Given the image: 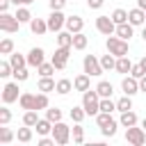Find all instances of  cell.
Returning a JSON list of instances; mask_svg holds the SVG:
<instances>
[{"label": "cell", "instance_id": "cell-1", "mask_svg": "<svg viewBox=\"0 0 146 146\" xmlns=\"http://www.w3.org/2000/svg\"><path fill=\"white\" fill-rule=\"evenodd\" d=\"M82 107H84L87 116H96L100 112V96L96 89H87L82 94Z\"/></svg>", "mask_w": 146, "mask_h": 146}, {"label": "cell", "instance_id": "cell-2", "mask_svg": "<svg viewBox=\"0 0 146 146\" xmlns=\"http://www.w3.org/2000/svg\"><path fill=\"white\" fill-rule=\"evenodd\" d=\"M107 52H112L114 57H125L128 55V41L125 39H121V36H107Z\"/></svg>", "mask_w": 146, "mask_h": 146}, {"label": "cell", "instance_id": "cell-3", "mask_svg": "<svg viewBox=\"0 0 146 146\" xmlns=\"http://www.w3.org/2000/svg\"><path fill=\"white\" fill-rule=\"evenodd\" d=\"M52 137H55V141H57V146H66L68 144V139H71V128L64 123V121H57V123H52V132H50Z\"/></svg>", "mask_w": 146, "mask_h": 146}, {"label": "cell", "instance_id": "cell-4", "mask_svg": "<svg viewBox=\"0 0 146 146\" xmlns=\"http://www.w3.org/2000/svg\"><path fill=\"white\" fill-rule=\"evenodd\" d=\"M125 141L132 144V146H144L146 144V130L144 128H137V125L125 128Z\"/></svg>", "mask_w": 146, "mask_h": 146}, {"label": "cell", "instance_id": "cell-5", "mask_svg": "<svg viewBox=\"0 0 146 146\" xmlns=\"http://www.w3.org/2000/svg\"><path fill=\"white\" fill-rule=\"evenodd\" d=\"M46 21H48V30L55 32V34L62 32V27L66 25V16L62 14V9H50V16H48Z\"/></svg>", "mask_w": 146, "mask_h": 146}, {"label": "cell", "instance_id": "cell-6", "mask_svg": "<svg viewBox=\"0 0 146 146\" xmlns=\"http://www.w3.org/2000/svg\"><path fill=\"white\" fill-rule=\"evenodd\" d=\"M18 27H21V21H18L14 14H7V11L0 14V30H2V32L14 34V32H18Z\"/></svg>", "mask_w": 146, "mask_h": 146}, {"label": "cell", "instance_id": "cell-7", "mask_svg": "<svg viewBox=\"0 0 146 146\" xmlns=\"http://www.w3.org/2000/svg\"><path fill=\"white\" fill-rule=\"evenodd\" d=\"M82 68H84V73H87V75H91V78H96V75H100V73H103L100 59H98L96 55H84V59H82Z\"/></svg>", "mask_w": 146, "mask_h": 146}, {"label": "cell", "instance_id": "cell-8", "mask_svg": "<svg viewBox=\"0 0 146 146\" xmlns=\"http://www.w3.org/2000/svg\"><path fill=\"white\" fill-rule=\"evenodd\" d=\"M96 30L100 32V34H105V36H110V34H114L116 32V23L112 21V16H98L96 18Z\"/></svg>", "mask_w": 146, "mask_h": 146}, {"label": "cell", "instance_id": "cell-9", "mask_svg": "<svg viewBox=\"0 0 146 146\" xmlns=\"http://www.w3.org/2000/svg\"><path fill=\"white\" fill-rule=\"evenodd\" d=\"M68 57H71V48H64V46H59L57 50H55V55H52V64H55V68L57 71H64L66 68V64H68Z\"/></svg>", "mask_w": 146, "mask_h": 146}, {"label": "cell", "instance_id": "cell-10", "mask_svg": "<svg viewBox=\"0 0 146 146\" xmlns=\"http://www.w3.org/2000/svg\"><path fill=\"white\" fill-rule=\"evenodd\" d=\"M21 98V94H18V82L14 80V82H7L5 87H2V103L5 105H11V103H16Z\"/></svg>", "mask_w": 146, "mask_h": 146}, {"label": "cell", "instance_id": "cell-11", "mask_svg": "<svg viewBox=\"0 0 146 146\" xmlns=\"http://www.w3.org/2000/svg\"><path fill=\"white\" fill-rule=\"evenodd\" d=\"M43 62H46V52H43V48H30V52H27V66L39 68Z\"/></svg>", "mask_w": 146, "mask_h": 146}, {"label": "cell", "instance_id": "cell-12", "mask_svg": "<svg viewBox=\"0 0 146 146\" xmlns=\"http://www.w3.org/2000/svg\"><path fill=\"white\" fill-rule=\"evenodd\" d=\"M121 91H123V94H128V96H135V94L139 91V80H137V78H132V75L128 73V75L121 80Z\"/></svg>", "mask_w": 146, "mask_h": 146}, {"label": "cell", "instance_id": "cell-13", "mask_svg": "<svg viewBox=\"0 0 146 146\" xmlns=\"http://www.w3.org/2000/svg\"><path fill=\"white\" fill-rule=\"evenodd\" d=\"M73 89L75 91H87V89H91V75H87L84 71L80 73V75H75V80H73Z\"/></svg>", "mask_w": 146, "mask_h": 146}, {"label": "cell", "instance_id": "cell-14", "mask_svg": "<svg viewBox=\"0 0 146 146\" xmlns=\"http://www.w3.org/2000/svg\"><path fill=\"white\" fill-rule=\"evenodd\" d=\"M128 23H132L135 27H137V25H144V23H146V11H144L141 7L130 9V11H128Z\"/></svg>", "mask_w": 146, "mask_h": 146}, {"label": "cell", "instance_id": "cell-15", "mask_svg": "<svg viewBox=\"0 0 146 146\" xmlns=\"http://www.w3.org/2000/svg\"><path fill=\"white\" fill-rule=\"evenodd\" d=\"M71 34H75V32H82V27H84V21H82V16H66V25H64Z\"/></svg>", "mask_w": 146, "mask_h": 146}, {"label": "cell", "instance_id": "cell-16", "mask_svg": "<svg viewBox=\"0 0 146 146\" xmlns=\"http://www.w3.org/2000/svg\"><path fill=\"white\" fill-rule=\"evenodd\" d=\"M30 30H32V34H36V36L50 32V30H48V21H43V18H32V21H30Z\"/></svg>", "mask_w": 146, "mask_h": 146}, {"label": "cell", "instance_id": "cell-17", "mask_svg": "<svg viewBox=\"0 0 146 146\" xmlns=\"http://www.w3.org/2000/svg\"><path fill=\"white\" fill-rule=\"evenodd\" d=\"M36 89H39V91H43V94H50V91H55V89H57V82H55L50 75H41V80H39Z\"/></svg>", "mask_w": 146, "mask_h": 146}, {"label": "cell", "instance_id": "cell-18", "mask_svg": "<svg viewBox=\"0 0 146 146\" xmlns=\"http://www.w3.org/2000/svg\"><path fill=\"white\" fill-rule=\"evenodd\" d=\"M132 32H135V25L132 23H121V25H116V36H121V39H125V41H130V36H132Z\"/></svg>", "mask_w": 146, "mask_h": 146}, {"label": "cell", "instance_id": "cell-19", "mask_svg": "<svg viewBox=\"0 0 146 146\" xmlns=\"http://www.w3.org/2000/svg\"><path fill=\"white\" fill-rule=\"evenodd\" d=\"M96 91H98V96H100V98H112V94H114V87H112V82H107V80H100V82L96 84Z\"/></svg>", "mask_w": 146, "mask_h": 146}, {"label": "cell", "instance_id": "cell-20", "mask_svg": "<svg viewBox=\"0 0 146 146\" xmlns=\"http://www.w3.org/2000/svg\"><path fill=\"white\" fill-rule=\"evenodd\" d=\"M130 68H132V62H130V57L125 55V57H116V73H121V75H125V73H130Z\"/></svg>", "mask_w": 146, "mask_h": 146}, {"label": "cell", "instance_id": "cell-21", "mask_svg": "<svg viewBox=\"0 0 146 146\" xmlns=\"http://www.w3.org/2000/svg\"><path fill=\"white\" fill-rule=\"evenodd\" d=\"M34 98H36V94L23 91V94H21V98H18V105H21L23 110H34Z\"/></svg>", "mask_w": 146, "mask_h": 146}, {"label": "cell", "instance_id": "cell-22", "mask_svg": "<svg viewBox=\"0 0 146 146\" xmlns=\"http://www.w3.org/2000/svg\"><path fill=\"white\" fill-rule=\"evenodd\" d=\"M137 114L132 112V110H128V112H121V119H119V123L123 125V128H130V125H137Z\"/></svg>", "mask_w": 146, "mask_h": 146}, {"label": "cell", "instance_id": "cell-23", "mask_svg": "<svg viewBox=\"0 0 146 146\" xmlns=\"http://www.w3.org/2000/svg\"><path fill=\"white\" fill-rule=\"evenodd\" d=\"M57 46H64V48H73V34L66 30H62V32H57Z\"/></svg>", "mask_w": 146, "mask_h": 146}, {"label": "cell", "instance_id": "cell-24", "mask_svg": "<svg viewBox=\"0 0 146 146\" xmlns=\"http://www.w3.org/2000/svg\"><path fill=\"white\" fill-rule=\"evenodd\" d=\"M87 43H89V39H87L84 32H75L73 34V50H84Z\"/></svg>", "mask_w": 146, "mask_h": 146}, {"label": "cell", "instance_id": "cell-25", "mask_svg": "<svg viewBox=\"0 0 146 146\" xmlns=\"http://www.w3.org/2000/svg\"><path fill=\"white\" fill-rule=\"evenodd\" d=\"M39 110H25V114H23V125H30V128H34L36 123H39V114H36Z\"/></svg>", "mask_w": 146, "mask_h": 146}, {"label": "cell", "instance_id": "cell-26", "mask_svg": "<svg viewBox=\"0 0 146 146\" xmlns=\"http://www.w3.org/2000/svg\"><path fill=\"white\" fill-rule=\"evenodd\" d=\"M14 16H16L18 21H21V25H23V23H30V21L34 18V16L30 14V9H27V5H23V7H16V14H14Z\"/></svg>", "mask_w": 146, "mask_h": 146}, {"label": "cell", "instance_id": "cell-27", "mask_svg": "<svg viewBox=\"0 0 146 146\" xmlns=\"http://www.w3.org/2000/svg\"><path fill=\"white\" fill-rule=\"evenodd\" d=\"M9 62H11V66H14V68H23V66H27V55L11 52V55H9Z\"/></svg>", "mask_w": 146, "mask_h": 146}, {"label": "cell", "instance_id": "cell-28", "mask_svg": "<svg viewBox=\"0 0 146 146\" xmlns=\"http://www.w3.org/2000/svg\"><path fill=\"white\" fill-rule=\"evenodd\" d=\"M100 66H103V71H114V68H116V57H114L112 52L103 55V57H100Z\"/></svg>", "mask_w": 146, "mask_h": 146}, {"label": "cell", "instance_id": "cell-29", "mask_svg": "<svg viewBox=\"0 0 146 146\" xmlns=\"http://www.w3.org/2000/svg\"><path fill=\"white\" fill-rule=\"evenodd\" d=\"M71 89H73V82L66 80V78H62V80H57V89H55V94L66 96V94H71Z\"/></svg>", "mask_w": 146, "mask_h": 146}, {"label": "cell", "instance_id": "cell-30", "mask_svg": "<svg viewBox=\"0 0 146 146\" xmlns=\"http://www.w3.org/2000/svg\"><path fill=\"white\" fill-rule=\"evenodd\" d=\"M50 107V100H48V94L39 91L36 98H34V110H48Z\"/></svg>", "mask_w": 146, "mask_h": 146}, {"label": "cell", "instance_id": "cell-31", "mask_svg": "<svg viewBox=\"0 0 146 146\" xmlns=\"http://www.w3.org/2000/svg\"><path fill=\"white\" fill-rule=\"evenodd\" d=\"M128 110H132V96L123 94V98L116 100V112H128Z\"/></svg>", "mask_w": 146, "mask_h": 146}, {"label": "cell", "instance_id": "cell-32", "mask_svg": "<svg viewBox=\"0 0 146 146\" xmlns=\"http://www.w3.org/2000/svg\"><path fill=\"white\" fill-rule=\"evenodd\" d=\"M34 128H36V135H48V132H52V121L50 119H39V123Z\"/></svg>", "mask_w": 146, "mask_h": 146}, {"label": "cell", "instance_id": "cell-33", "mask_svg": "<svg viewBox=\"0 0 146 146\" xmlns=\"http://www.w3.org/2000/svg\"><path fill=\"white\" fill-rule=\"evenodd\" d=\"M16 139H18V141H23V144L32 141V128H30V125H25V128H18V132H16Z\"/></svg>", "mask_w": 146, "mask_h": 146}, {"label": "cell", "instance_id": "cell-34", "mask_svg": "<svg viewBox=\"0 0 146 146\" xmlns=\"http://www.w3.org/2000/svg\"><path fill=\"white\" fill-rule=\"evenodd\" d=\"M112 21H114L116 25L128 23V11H125V9H121V7H119V9H114V11H112Z\"/></svg>", "mask_w": 146, "mask_h": 146}, {"label": "cell", "instance_id": "cell-35", "mask_svg": "<svg viewBox=\"0 0 146 146\" xmlns=\"http://www.w3.org/2000/svg\"><path fill=\"white\" fill-rule=\"evenodd\" d=\"M62 116H64V114H62V110H59V107H48V110H46V119H50L52 123L62 121Z\"/></svg>", "mask_w": 146, "mask_h": 146}, {"label": "cell", "instance_id": "cell-36", "mask_svg": "<svg viewBox=\"0 0 146 146\" xmlns=\"http://www.w3.org/2000/svg\"><path fill=\"white\" fill-rule=\"evenodd\" d=\"M116 128H119V123L112 119L107 125H103V128H100V132H103V137H114V135H116Z\"/></svg>", "mask_w": 146, "mask_h": 146}, {"label": "cell", "instance_id": "cell-37", "mask_svg": "<svg viewBox=\"0 0 146 146\" xmlns=\"http://www.w3.org/2000/svg\"><path fill=\"white\" fill-rule=\"evenodd\" d=\"M100 112H116V103L112 98H100Z\"/></svg>", "mask_w": 146, "mask_h": 146}, {"label": "cell", "instance_id": "cell-38", "mask_svg": "<svg viewBox=\"0 0 146 146\" xmlns=\"http://www.w3.org/2000/svg\"><path fill=\"white\" fill-rule=\"evenodd\" d=\"M84 116H87V112H84V107H82V105L71 110V119H73L75 123H82V121H84Z\"/></svg>", "mask_w": 146, "mask_h": 146}, {"label": "cell", "instance_id": "cell-39", "mask_svg": "<svg viewBox=\"0 0 146 146\" xmlns=\"http://www.w3.org/2000/svg\"><path fill=\"white\" fill-rule=\"evenodd\" d=\"M71 132H73V141H75V144H82V141H84V130H82L80 123H75V125L71 128Z\"/></svg>", "mask_w": 146, "mask_h": 146}, {"label": "cell", "instance_id": "cell-40", "mask_svg": "<svg viewBox=\"0 0 146 146\" xmlns=\"http://www.w3.org/2000/svg\"><path fill=\"white\" fill-rule=\"evenodd\" d=\"M14 137H16V135H14L7 125H2V128H0V144H11V139H14Z\"/></svg>", "mask_w": 146, "mask_h": 146}, {"label": "cell", "instance_id": "cell-41", "mask_svg": "<svg viewBox=\"0 0 146 146\" xmlns=\"http://www.w3.org/2000/svg\"><path fill=\"white\" fill-rule=\"evenodd\" d=\"M14 52V41L11 39H2L0 41V55H11Z\"/></svg>", "mask_w": 146, "mask_h": 146}, {"label": "cell", "instance_id": "cell-42", "mask_svg": "<svg viewBox=\"0 0 146 146\" xmlns=\"http://www.w3.org/2000/svg\"><path fill=\"white\" fill-rule=\"evenodd\" d=\"M36 71H39V75H52L57 68H55V64H52V62H43Z\"/></svg>", "mask_w": 146, "mask_h": 146}, {"label": "cell", "instance_id": "cell-43", "mask_svg": "<svg viewBox=\"0 0 146 146\" xmlns=\"http://www.w3.org/2000/svg\"><path fill=\"white\" fill-rule=\"evenodd\" d=\"M9 75H14L11 62H0V78H9Z\"/></svg>", "mask_w": 146, "mask_h": 146}, {"label": "cell", "instance_id": "cell-44", "mask_svg": "<svg viewBox=\"0 0 146 146\" xmlns=\"http://www.w3.org/2000/svg\"><path fill=\"white\" fill-rule=\"evenodd\" d=\"M27 78H30V73H27L25 66H23V68H14V80H16V82H25Z\"/></svg>", "mask_w": 146, "mask_h": 146}, {"label": "cell", "instance_id": "cell-45", "mask_svg": "<svg viewBox=\"0 0 146 146\" xmlns=\"http://www.w3.org/2000/svg\"><path fill=\"white\" fill-rule=\"evenodd\" d=\"M11 121V112H9V107L5 105V107H0V125H7Z\"/></svg>", "mask_w": 146, "mask_h": 146}, {"label": "cell", "instance_id": "cell-46", "mask_svg": "<svg viewBox=\"0 0 146 146\" xmlns=\"http://www.w3.org/2000/svg\"><path fill=\"white\" fill-rule=\"evenodd\" d=\"M130 75L139 80V78H144V75H146V71L141 68V64H132V68H130Z\"/></svg>", "mask_w": 146, "mask_h": 146}, {"label": "cell", "instance_id": "cell-47", "mask_svg": "<svg viewBox=\"0 0 146 146\" xmlns=\"http://www.w3.org/2000/svg\"><path fill=\"white\" fill-rule=\"evenodd\" d=\"M57 141H55V137H46V135H41V139H39V146H55Z\"/></svg>", "mask_w": 146, "mask_h": 146}, {"label": "cell", "instance_id": "cell-48", "mask_svg": "<svg viewBox=\"0 0 146 146\" xmlns=\"http://www.w3.org/2000/svg\"><path fill=\"white\" fill-rule=\"evenodd\" d=\"M66 2H68V0H48V7H50V9H64Z\"/></svg>", "mask_w": 146, "mask_h": 146}, {"label": "cell", "instance_id": "cell-49", "mask_svg": "<svg viewBox=\"0 0 146 146\" xmlns=\"http://www.w3.org/2000/svg\"><path fill=\"white\" fill-rule=\"evenodd\" d=\"M105 5V0H87V7L89 9H100Z\"/></svg>", "mask_w": 146, "mask_h": 146}, {"label": "cell", "instance_id": "cell-50", "mask_svg": "<svg viewBox=\"0 0 146 146\" xmlns=\"http://www.w3.org/2000/svg\"><path fill=\"white\" fill-rule=\"evenodd\" d=\"M34 0H11V5H16V7H23V5H32Z\"/></svg>", "mask_w": 146, "mask_h": 146}, {"label": "cell", "instance_id": "cell-51", "mask_svg": "<svg viewBox=\"0 0 146 146\" xmlns=\"http://www.w3.org/2000/svg\"><path fill=\"white\" fill-rule=\"evenodd\" d=\"M139 91H144V94H146V75H144V78H139Z\"/></svg>", "mask_w": 146, "mask_h": 146}, {"label": "cell", "instance_id": "cell-52", "mask_svg": "<svg viewBox=\"0 0 146 146\" xmlns=\"http://www.w3.org/2000/svg\"><path fill=\"white\" fill-rule=\"evenodd\" d=\"M137 7H141V9L146 11V0H137Z\"/></svg>", "mask_w": 146, "mask_h": 146}, {"label": "cell", "instance_id": "cell-53", "mask_svg": "<svg viewBox=\"0 0 146 146\" xmlns=\"http://www.w3.org/2000/svg\"><path fill=\"white\" fill-rule=\"evenodd\" d=\"M139 64H141V68H144V71H146V55H144V57H141V59H139Z\"/></svg>", "mask_w": 146, "mask_h": 146}, {"label": "cell", "instance_id": "cell-54", "mask_svg": "<svg viewBox=\"0 0 146 146\" xmlns=\"http://www.w3.org/2000/svg\"><path fill=\"white\" fill-rule=\"evenodd\" d=\"M141 39L146 41V25H144V30H141Z\"/></svg>", "mask_w": 146, "mask_h": 146}, {"label": "cell", "instance_id": "cell-55", "mask_svg": "<svg viewBox=\"0 0 146 146\" xmlns=\"http://www.w3.org/2000/svg\"><path fill=\"white\" fill-rule=\"evenodd\" d=\"M141 128H144V130H146V119H144V121H141Z\"/></svg>", "mask_w": 146, "mask_h": 146}]
</instances>
